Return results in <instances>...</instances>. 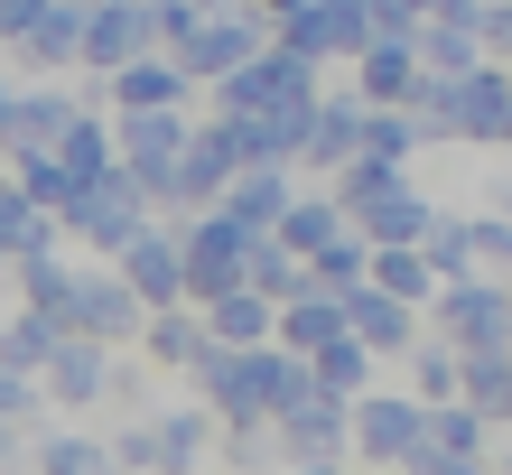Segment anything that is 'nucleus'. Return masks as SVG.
I'll return each mask as SVG.
<instances>
[{
	"label": "nucleus",
	"instance_id": "1",
	"mask_svg": "<svg viewBox=\"0 0 512 475\" xmlns=\"http://www.w3.org/2000/svg\"><path fill=\"white\" fill-rule=\"evenodd\" d=\"M419 326H429L438 345H457V354H512V299H503V280H494V271L447 280L438 299L419 308Z\"/></svg>",
	"mask_w": 512,
	"mask_h": 475
},
{
	"label": "nucleus",
	"instance_id": "2",
	"mask_svg": "<svg viewBox=\"0 0 512 475\" xmlns=\"http://www.w3.org/2000/svg\"><path fill=\"white\" fill-rule=\"evenodd\" d=\"M140 224H149V205H140V187H131L122 168L84 177V187L56 205V233H75V243H94V252H122Z\"/></svg>",
	"mask_w": 512,
	"mask_h": 475
},
{
	"label": "nucleus",
	"instance_id": "3",
	"mask_svg": "<svg viewBox=\"0 0 512 475\" xmlns=\"http://www.w3.org/2000/svg\"><path fill=\"white\" fill-rule=\"evenodd\" d=\"M345 457H364V466H410V457H419V401H410V392H354V401H345Z\"/></svg>",
	"mask_w": 512,
	"mask_h": 475
},
{
	"label": "nucleus",
	"instance_id": "4",
	"mask_svg": "<svg viewBox=\"0 0 512 475\" xmlns=\"http://www.w3.org/2000/svg\"><path fill=\"white\" fill-rule=\"evenodd\" d=\"M112 271L140 308H187V271H177V215H149L122 252H112Z\"/></svg>",
	"mask_w": 512,
	"mask_h": 475
},
{
	"label": "nucleus",
	"instance_id": "5",
	"mask_svg": "<svg viewBox=\"0 0 512 475\" xmlns=\"http://www.w3.org/2000/svg\"><path fill=\"white\" fill-rule=\"evenodd\" d=\"M159 47V10H149V0H103V10H84V47H75V66L84 75H122L131 56H149Z\"/></svg>",
	"mask_w": 512,
	"mask_h": 475
},
{
	"label": "nucleus",
	"instance_id": "6",
	"mask_svg": "<svg viewBox=\"0 0 512 475\" xmlns=\"http://www.w3.org/2000/svg\"><path fill=\"white\" fill-rule=\"evenodd\" d=\"M140 299L122 289V271H75V299H66V336H84V345H112L122 354L131 336H140Z\"/></svg>",
	"mask_w": 512,
	"mask_h": 475
},
{
	"label": "nucleus",
	"instance_id": "7",
	"mask_svg": "<svg viewBox=\"0 0 512 475\" xmlns=\"http://www.w3.org/2000/svg\"><path fill=\"white\" fill-rule=\"evenodd\" d=\"M38 392L56 410H94L112 392V345H84V336H56L47 345V364H38Z\"/></svg>",
	"mask_w": 512,
	"mask_h": 475
},
{
	"label": "nucleus",
	"instance_id": "8",
	"mask_svg": "<svg viewBox=\"0 0 512 475\" xmlns=\"http://www.w3.org/2000/svg\"><path fill=\"white\" fill-rule=\"evenodd\" d=\"M94 94H103L112 112H187V103H196V84H187V75H177V66H168V56H159V47H149V56H131V66H122V75H103V84H94Z\"/></svg>",
	"mask_w": 512,
	"mask_h": 475
},
{
	"label": "nucleus",
	"instance_id": "9",
	"mask_svg": "<svg viewBox=\"0 0 512 475\" xmlns=\"http://www.w3.org/2000/svg\"><path fill=\"white\" fill-rule=\"evenodd\" d=\"M345 66H354V103H364V112H391V103L419 94V56H410V38H364Z\"/></svg>",
	"mask_w": 512,
	"mask_h": 475
},
{
	"label": "nucleus",
	"instance_id": "10",
	"mask_svg": "<svg viewBox=\"0 0 512 475\" xmlns=\"http://www.w3.org/2000/svg\"><path fill=\"white\" fill-rule=\"evenodd\" d=\"M270 448H280L289 466H308V457H345V401L308 392L298 410H280V420H270Z\"/></svg>",
	"mask_w": 512,
	"mask_h": 475
},
{
	"label": "nucleus",
	"instance_id": "11",
	"mask_svg": "<svg viewBox=\"0 0 512 475\" xmlns=\"http://www.w3.org/2000/svg\"><path fill=\"white\" fill-rule=\"evenodd\" d=\"M205 448H215V410H187V401H177V410H149V475H196V457Z\"/></svg>",
	"mask_w": 512,
	"mask_h": 475
},
{
	"label": "nucleus",
	"instance_id": "12",
	"mask_svg": "<svg viewBox=\"0 0 512 475\" xmlns=\"http://www.w3.org/2000/svg\"><path fill=\"white\" fill-rule=\"evenodd\" d=\"M345 233H354V224L336 215V196H326V187H317V196L298 187V196L280 205V224H270V243H280V252H298V261H317L326 243H345Z\"/></svg>",
	"mask_w": 512,
	"mask_h": 475
},
{
	"label": "nucleus",
	"instance_id": "13",
	"mask_svg": "<svg viewBox=\"0 0 512 475\" xmlns=\"http://www.w3.org/2000/svg\"><path fill=\"white\" fill-rule=\"evenodd\" d=\"M10 47H19L28 66H38V75H56V66H75V47H84V10H75V0H47V10L28 19V28H19Z\"/></svg>",
	"mask_w": 512,
	"mask_h": 475
},
{
	"label": "nucleus",
	"instance_id": "14",
	"mask_svg": "<svg viewBox=\"0 0 512 475\" xmlns=\"http://www.w3.org/2000/svg\"><path fill=\"white\" fill-rule=\"evenodd\" d=\"M270 317H280V308H270L261 289H224V299L196 308V326H205L215 345H270Z\"/></svg>",
	"mask_w": 512,
	"mask_h": 475
},
{
	"label": "nucleus",
	"instance_id": "15",
	"mask_svg": "<svg viewBox=\"0 0 512 475\" xmlns=\"http://www.w3.org/2000/svg\"><path fill=\"white\" fill-rule=\"evenodd\" d=\"M457 401H466L485 429H512V354H466V373H457Z\"/></svg>",
	"mask_w": 512,
	"mask_h": 475
},
{
	"label": "nucleus",
	"instance_id": "16",
	"mask_svg": "<svg viewBox=\"0 0 512 475\" xmlns=\"http://www.w3.org/2000/svg\"><path fill=\"white\" fill-rule=\"evenodd\" d=\"M28 466H38V475H122L103 438H75V429H38V438H28Z\"/></svg>",
	"mask_w": 512,
	"mask_h": 475
},
{
	"label": "nucleus",
	"instance_id": "17",
	"mask_svg": "<svg viewBox=\"0 0 512 475\" xmlns=\"http://www.w3.org/2000/svg\"><path fill=\"white\" fill-rule=\"evenodd\" d=\"M131 345L149 354V364H168V373H187V364H196V345H205V326H196L187 308H149Z\"/></svg>",
	"mask_w": 512,
	"mask_h": 475
},
{
	"label": "nucleus",
	"instance_id": "18",
	"mask_svg": "<svg viewBox=\"0 0 512 475\" xmlns=\"http://www.w3.org/2000/svg\"><path fill=\"white\" fill-rule=\"evenodd\" d=\"M401 364H410V401H457V373H466V354H457V345H438L429 326L410 336V354H401Z\"/></svg>",
	"mask_w": 512,
	"mask_h": 475
},
{
	"label": "nucleus",
	"instance_id": "19",
	"mask_svg": "<svg viewBox=\"0 0 512 475\" xmlns=\"http://www.w3.org/2000/svg\"><path fill=\"white\" fill-rule=\"evenodd\" d=\"M270 457H280V448H270V429H224V466L233 475H261Z\"/></svg>",
	"mask_w": 512,
	"mask_h": 475
},
{
	"label": "nucleus",
	"instance_id": "20",
	"mask_svg": "<svg viewBox=\"0 0 512 475\" xmlns=\"http://www.w3.org/2000/svg\"><path fill=\"white\" fill-rule=\"evenodd\" d=\"M401 475H494V466H485V457H457V448H419Z\"/></svg>",
	"mask_w": 512,
	"mask_h": 475
},
{
	"label": "nucleus",
	"instance_id": "21",
	"mask_svg": "<svg viewBox=\"0 0 512 475\" xmlns=\"http://www.w3.org/2000/svg\"><path fill=\"white\" fill-rule=\"evenodd\" d=\"M28 457V429H10V420H0V466H19Z\"/></svg>",
	"mask_w": 512,
	"mask_h": 475
},
{
	"label": "nucleus",
	"instance_id": "22",
	"mask_svg": "<svg viewBox=\"0 0 512 475\" xmlns=\"http://www.w3.org/2000/svg\"><path fill=\"white\" fill-rule=\"evenodd\" d=\"M289 475H345V457H308V466H289Z\"/></svg>",
	"mask_w": 512,
	"mask_h": 475
},
{
	"label": "nucleus",
	"instance_id": "23",
	"mask_svg": "<svg viewBox=\"0 0 512 475\" xmlns=\"http://www.w3.org/2000/svg\"><path fill=\"white\" fill-rule=\"evenodd\" d=\"M494 140H512V112H503V131H494Z\"/></svg>",
	"mask_w": 512,
	"mask_h": 475
},
{
	"label": "nucleus",
	"instance_id": "24",
	"mask_svg": "<svg viewBox=\"0 0 512 475\" xmlns=\"http://www.w3.org/2000/svg\"><path fill=\"white\" fill-rule=\"evenodd\" d=\"M0 187H10V168H0Z\"/></svg>",
	"mask_w": 512,
	"mask_h": 475
},
{
	"label": "nucleus",
	"instance_id": "25",
	"mask_svg": "<svg viewBox=\"0 0 512 475\" xmlns=\"http://www.w3.org/2000/svg\"><path fill=\"white\" fill-rule=\"evenodd\" d=\"M503 299H512V280H503Z\"/></svg>",
	"mask_w": 512,
	"mask_h": 475
},
{
	"label": "nucleus",
	"instance_id": "26",
	"mask_svg": "<svg viewBox=\"0 0 512 475\" xmlns=\"http://www.w3.org/2000/svg\"><path fill=\"white\" fill-rule=\"evenodd\" d=\"M503 475H512V457H503Z\"/></svg>",
	"mask_w": 512,
	"mask_h": 475
}]
</instances>
